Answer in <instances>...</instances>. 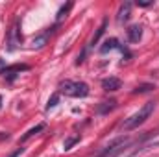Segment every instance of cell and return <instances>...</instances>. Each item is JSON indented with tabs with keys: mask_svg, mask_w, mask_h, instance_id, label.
I'll return each mask as SVG.
<instances>
[{
	"mask_svg": "<svg viewBox=\"0 0 159 157\" xmlns=\"http://www.w3.org/2000/svg\"><path fill=\"white\" fill-rule=\"evenodd\" d=\"M133 142H137V141H133V139L128 137V135H122L119 139L111 141L106 148H102L94 157H119V155H122L124 152H128Z\"/></svg>",
	"mask_w": 159,
	"mask_h": 157,
	"instance_id": "obj_1",
	"label": "cell"
},
{
	"mask_svg": "<svg viewBox=\"0 0 159 157\" xmlns=\"http://www.w3.org/2000/svg\"><path fill=\"white\" fill-rule=\"evenodd\" d=\"M154 109H156V104L154 102H148V104H144L135 115H131L129 118H126L124 120V124H122V131H133V129H137L139 126H143L148 118L152 117V113H154Z\"/></svg>",
	"mask_w": 159,
	"mask_h": 157,
	"instance_id": "obj_2",
	"label": "cell"
},
{
	"mask_svg": "<svg viewBox=\"0 0 159 157\" xmlns=\"http://www.w3.org/2000/svg\"><path fill=\"white\" fill-rule=\"evenodd\" d=\"M59 92H63L65 96H70V98H85V96H89V85L83 81L65 79L59 85Z\"/></svg>",
	"mask_w": 159,
	"mask_h": 157,
	"instance_id": "obj_3",
	"label": "cell"
},
{
	"mask_svg": "<svg viewBox=\"0 0 159 157\" xmlns=\"http://www.w3.org/2000/svg\"><path fill=\"white\" fill-rule=\"evenodd\" d=\"M20 20L17 19L15 22H13V26H11V30L7 32V52H13V50H17L19 48V44H20V41H22V35H20Z\"/></svg>",
	"mask_w": 159,
	"mask_h": 157,
	"instance_id": "obj_4",
	"label": "cell"
},
{
	"mask_svg": "<svg viewBox=\"0 0 159 157\" xmlns=\"http://www.w3.org/2000/svg\"><path fill=\"white\" fill-rule=\"evenodd\" d=\"M24 70H30V67L28 65H24V63H17V65H9V67H6V69H2L0 70V76L2 78H6L7 81H13V79L17 78L20 72H24Z\"/></svg>",
	"mask_w": 159,
	"mask_h": 157,
	"instance_id": "obj_5",
	"label": "cell"
},
{
	"mask_svg": "<svg viewBox=\"0 0 159 157\" xmlns=\"http://www.w3.org/2000/svg\"><path fill=\"white\" fill-rule=\"evenodd\" d=\"M111 50H120L124 56H126V59L129 57V52H128V48L126 46H122L119 43V39H115V37H111V39H107L102 46H100V54H107V52H111Z\"/></svg>",
	"mask_w": 159,
	"mask_h": 157,
	"instance_id": "obj_6",
	"label": "cell"
},
{
	"mask_svg": "<svg viewBox=\"0 0 159 157\" xmlns=\"http://www.w3.org/2000/svg\"><path fill=\"white\" fill-rule=\"evenodd\" d=\"M120 87H122V81L119 78H115V76H109V78L102 79V89L107 91V92H115V91H119Z\"/></svg>",
	"mask_w": 159,
	"mask_h": 157,
	"instance_id": "obj_7",
	"label": "cell"
},
{
	"mask_svg": "<svg viewBox=\"0 0 159 157\" xmlns=\"http://www.w3.org/2000/svg\"><path fill=\"white\" fill-rule=\"evenodd\" d=\"M126 34H128V41L129 43H139L141 37H143V28L139 24H133V26H129L126 30Z\"/></svg>",
	"mask_w": 159,
	"mask_h": 157,
	"instance_id": "obj_8",
	"label": "cell"
},
{
	"mask_svg": "<svg viewBox=\"0 0 159 157\" xmlns=\"http://www.w3.org/2000/svg\"><path fill=\"white\" fill-rule=\"evenodd\" d=\"M131 2H124L122 6H120V9H119V15H117V20H119L120 24L122 22H126L129 17H131Z\"/></svg>",
	"mask_w": 159,
	"mask_h": 157,
	"instance_id": "obj_9",
	"label": "cell"
},
{
	"mask_svg": "<svg viewBox=\"0 0 159 157\" xmlns=\"http://www.w3.org/2000/svg\"><path fill=\"white\" fill-rule=\"evenodd\" d=\"M54 30H56V26L50 28V30H46L44 34H41V35H37V37H34V41H32V48H43V46L46 44V41H48L50 34H52Z\"/></svg>",
	"mask_w": 159,
	"mask_h": 157,
	"instance_id": "obj_10",
	"label": "cell"
},
{
	"mask_svg": "<svg viewBox=\"0 0 159 157\" xmlns=\"http://www.w3.org/2000/svg\"><path fill=\"white\" fill-rule=\"evenodd\" d=\"M115 107H117V100H106V102H102V104L98 105L96 113H98V115H107V113H111Z\"/></svg>",
	"mask_w": 159,
	"mask_h": 157,
	"instance_id": "obj_11",
	"label": "cell"
},
{
	"mask_svg": "<svg viewBox=\"0 0 159 157\" xmlns=\"http://www.w3.org/2000/svg\"><path fill=\"white\" fill-rule=\"evenodd\" d=\"M106 28H107V19H104V20H102V24L98 26L96 34L93 35V39H91V43H89V46H94V44L100 41V37H102V35H104V32H106Z\"/></svg>",
	"mask_w": 159,
	"mask_h": 157,
	"instance_id": "obj_12",
	"label": "cell"
},
{
	"mask_svg": "<svg viewBox=\"0 0 159 157\" xmlns=\"http://www.w3.org/2000/svg\"><path fill=\"white\" fill-rule=\"evenodd\" d=\"M44 128H46V126H44V124H43V122H41V124H37V126H35V128H32V129H28V131H26V133H24V135H22V137H20V142H26V141H28V139H32V137H34V135H37V133H39V131H43V129H44Z\"/></svg>",
	"mask_w": 159,
	"mask_h": 157,
	"instance_id": "obj_13",
	"label": "cell"
},
{
	"mask_svg": "<svg viewBox=\"0 0 159 157\" xmlns=\"http://www.w3.org/2000/svg\"><path fill=\"white\" fill-rule=\"evenodd\" d=\"M72 6H74L72 2H67V4H63V6L59 7V11H57V15H56V19H57V22H59V20H63V19H65V17L69 15V11L72 9Z\"/></svg>",
	"mask_w": 159,
	"mask_h": 157,
	"instance_id": "obj_14",
	"label": "cell"
},
{
	"mask_svg": "<svg viewBox=\"0 0 159 157\" xmlns=\"http://www.w3.org/2000/svg\"><path fill=\"white\" fill-rule=\"evenodd\" d=\"M76 142H80V135L69 137V139H67V141L63 142V150H65V152H69V150H70V148H72V146H74Z\"/></svg>",
	"mask_w": 159,
	"mask_h": 157,
	"instance_id": "obj_15",
	"label": "cell"
},
{
	"mask_svg": "<svg viewBox=\"0 0 159 157\" xmlns=\"http://www.w3.org/2000/svg\"><path fill=\"white\" fill-rule=\"evenodd\" d=\"M152 89H154V85H152V83H143V85H139L133 92H135V94H143V92H150Z\"/></svg>",
	"mask_w": 159,
	"mask_h": 157,
	"instance_id": "obj_16",
	"label": "cell"
},
{
	"mask_svg": "<svg viewBox=\"0 0 159 157\" xmlns=\"http://www.w3.org/2000/svg\"><path fill=\"white\" fill-rule=\"evenodd\" d=\"M57 102H59V92H54V94L50 96L48 104H46V109H48V111H50V109H54V107L57 105Z\"/></svg>",
	"mask_w": 159,
	"mask_h": 157,
	"instance_id": "obj_17",
	"label": "cell"
},
{
	"mask_svg": "<svg viewBox=\"0 0 159 157\" xmlns=\"http://www.w3.org/2000/svg\"><path fill=\"white\" fill-rule=\"evenodd\" d=\"M24 154V148H17L13 154H9V157H19V155H22Z\"/></svg>",
	"mask_w": 159,
	"mask_h": 157,
	"instance_id": "obj_18",
	"label": "cell"
},
{
	"mask_svg": "<svg viewBox=\"0 0 159 157\" xmlns=\"http://www.w3.org/2000/svg\"><path fill=\"white\" fill-rule=\"evenodd\" d=\"M139 7H148V6H154V2H137Z\"/></svg>",
	"mask_w": 159,
	"mask_h": 157,
	"instance_id": "obj_19",
	"label": "cell"
},
{
	"mask_svg": "<svg viewBox=\"0 0 159 157\" xmlns=\"http://www.w3.org/2000/svg\"><path fill=\"white\" fill-rule=\"evenodd\" d=\"M0 105H2V96H0Z\"/></svg>",
	"mask_w": 159,
	"mask_h": 157,
	"instance_id": "obj_20",
	"label": "cell"
}]
</instances>
